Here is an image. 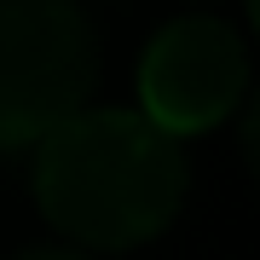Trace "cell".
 I'll use <instances>...</instances> for the list:
<instances>
[{
  "mask_svg": "<svg viewBox=\"0 0 260 260\" xmlns=\"http://www.w3.org/2000/svg\"><path fill=\"white\" fill-rule=\"evenodd\" d=\"M93 87L99 35L75 0H0V150L41 145Z\"/></svg>",
  "mask_w": 260,
  "mask_h": 260,
  "instance_id": "cell-2",
  "label": "cell"
},
{
  "mask_svg": "<svg viewBox=\"0 0 260 260\" xmlns=\"http://www.w3.org/2000/svg\"><path fill=\"white\" fill-rule=\"evenodd\" d=\"M249 93V47L225 18L191 12L150 35L139 58V116L168 139L208 133Z\"/></svg>",
  "mask_w": 260,
  "mask_h": 260,
  "instance_id": "cell-3",
  "label": "cell"
},
{
  "mask_svg": "<svg viewBox=\"0 0 260 260\" xmlns=\"http://www.w3.org/2000/svg\"><path fill=\"white\" fill-rule=\"evenodd\" d=\"M12 260H87L81 249H23V254H12Z\"/></svg>",
  "mask_w": 260,
  "mask_h": 260,
  "instance_id": "cell-4",
  "label": "cell"
},
{
  "mask_svg": "<svg viewBox=\"0 0 260 260\" xmlns=\"http://www.w3.org/2000/svg\"><path fill=\"white\" fill-rule=\"evenodd\" d=\"M191 168L139 110H75L35 145V203L75 249H139L179 220Z\"/></svg>",
  "mask_w": 260,
  "mask_h": 260,
  "instance_id": "cell-1",
  "label": "cell"
}]
</instances>
